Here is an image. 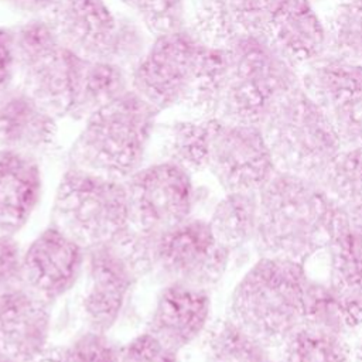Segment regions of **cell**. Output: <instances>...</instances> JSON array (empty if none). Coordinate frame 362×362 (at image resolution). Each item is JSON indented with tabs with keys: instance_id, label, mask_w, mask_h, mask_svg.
<instances>
[{
	"instance_id": "cell-41",
	"label": "cell",
	"mask_w": 362,
	"mask_h": 362,
	"mask_svg": "<svg viewBox=\"0 0 362 362\" xmlns=\"http://www.w3.org/2000/svg\"><path fill=\"white\" fill-rule=\"evenodd\" d=\"M0 362H16L13 358H10L7 354H4L1 349H0Z\"/></svg>"
},
{
	"instance_id": "cell-31",
	"label": "cell",
	"mask_w": 362,
	"mask_h": 362,
	"mask_svg": "<svg viewBox=\"0 0 362 362\" xmlns=\"http://www.w3.org/2000/svg\"><path fill=\"white\" fill-rule=\"evenodd\" d=\"M300 325L339 335H346V332L355 327L329 284L310 277L305 284L303 318Z\"/></svg>"
},
{
	"instance_id": "cell-15",
	"label": "cell",
	"mask_w": 362,
	"mask_h": 362,
	"mask_svg": "<svg viewBox=\"0 0 362 362\" xmlns=\"http://www.w3.org/2000/svg\"><path fill=\"white\" fill-rule=\"evenodd\" d=\"M58 41L86 61H106L116 27L103 0H54L41 17Z\"/></svg>"
},
{
	"instance_id": "cell-35",
	"label": "cell",
	"mask_w": 362,
	"mask_h": 362,
	"mask_svg": "<svg viewBox=\"0 0 362 362\" xmlns=\"http://www.w3.org/2000/svg\"><path fill=\"white\" fill-rule=\"evenodd\" d=\"M279 1L280 0H229L239 33L263 35Z\"/></svg>"
},
{
	"instance_id": "cell-34",
	"label": "cell",
	"mask_w": 362,
	"mask_h": 362,
	"mask_svg": "<svg viewBox=\"0 0 362 362\" xmlns=\"http://www.w3.org/2000/svg\"><path fill=\"white\" fill-rule=\"evenodd\" d=\"M154 37L184 28L187 0H120Z\"/></svg>"
},
{
	"instance_id": "cell-16",
	"label": "cell",
	"mask_w": 362,
	"mask_h": 362,
	"mask_svg": "<svg viewBox=\"0 0 362 362\" xmlns=\"http://www.w3.org/2000/svg\"><path fill=\"white\" fill-rule=\"evenodd\" d=\"M209 291L182 284H165L156 297L146 332L180 352L209 325Z\"/></svg>"
},
{
	"instance_id": "cell-32",
	"label": "cell",
	"mask_w": 362,
	"mask_h": 362,
	"mask_svg": "<svg viewBox=\"0 0 362 362\" xmlns=\"http://www.w3.org/2000/svg\"><path fill=\"white\" fill-rule=\"evenodd\" d=\"M116 27L106 62L117 65L129 75L150 48V33L136 16L115 13Z\"/></svg>"
},
{
	"instance_id": "cell-21",
	"label": "cell",
	"mask_w": 362,
	"mask_h": 362,
	"mask_svg": "<svg viewBox=\"0 0 362 362\" xmlns=\"http://www.w3.org/2000/svg\"><path fill=\"white\" fill-rule=\"evenodd\" d=\"M41 195V170L33 156L0 150V236H14Z\"/></svg>"
},
{
	"instance_id": "cell-8",
	"label": "cell",
	"mask_w": 362,
	"mask_h": 362,
	"mask_svg": "<svg viewBox=\"0 0 362 362\" xmlns=\"http://www.w3.org/2000/svg\"><path fill=\"white\" fill-rule=\"evenodd\" d=\"M10 30L16 85L57 119L69 117L86 59L62 45L41 17L28 18Z\"/></svg>"
},
{
	"instance_id": "cell-23",
	"label": "cell",
	"mask_w": 362,
	"mask_h": 362,
	"mask_svg": "<svg viewBox=\"0 0 362 362\" xmlns=\"http://www.w3.org/2000/svg\"><path fill=\"white\" fill-rule=\"evenodd\" d=\"M208 222L218 242L230 252L253 243L259 222L257 191L226 192Z\"/></svg>"
},
{
	"instance_id": "cell-39",
	"label": "cell",
	"mask_w": 362,
	"mask_h": 362,
	"mask_svg": "<svg viewBox=\"0 0 362 362\" xmlns=\"http://www.w3.org/2000/svg\"><path fill=\"white\" fill-rule=\"evenodd\" d=\"M10 8L33 17H42L54 0H0Z\"/></svg>"
},
{
	"instance_id": "cell-1",
	"label": "cell",
	"mask_w": 362,
	"mask_h": 362,
	"mask_svg": "<svg viewBox=\"0 0 362 362\" xmlns=\"http://www.w3.org/2000/svg\"><path fill=\"white\" fill-rule=\"evenodd\" d=\"M259 222L253 246L260 257L303 263L325 249L346 215L308 177L277 170L257 191Z\"/></svg>"
},
{
	"instance_id": "cell-20",
	"label": "cell",
	"mask_w": 362,
	"mask_h": 362,
	"mask_svg": "<svg viewBox=\"0 0 362 362\" xmlns=\"http://www.w3.org/2000/svg\"><path fill=\"white\" fill-rule=\"evenodd\" d=\"M327 249L328 280L352 324L362 321V218L348 214L331 236Z\"/></svg>"
},
{
	"instance_id": "cell-30",
	"label": "cell",
	"mask_w": 362,
	"mask_h": 362,
	"mask_svg": "<svg viewBox=\"0 0 362 362\" xmlns=\"http://www.w3.org/2000/svg\"><path fill=\"white\" fill-rule=\"evenodd\" d=\"M325 55L362 65V0H339L324 20Z\"/></svg>"
},
{
	"instance_id": "cell-25",
	"label": "cell",
	"mask_w": 362,
	"mask_h": 362,
	"mask_svg": "<svg viewBox=\"0 0 362 362\" xmlns=\"http://www.w3.org/2000/svg\"><path fill=\"white\" fill-rule=\"evenodd\" d=\"M226 68V49L205 45L194 79L178 105L185 117L216 119Z\"/></svg>"
},
{
	"instance_id": "cell-19",
	"label": "cell",
	"mask_w": 362,
	"mask_h": 362,
	"mask_svg": "<svg viewBox=\"0 0 362 362\" xmlns=\"http://www.w3.org/2000/svg\"><path fill=\"white\" fill-rule=\"evenodd\" d=\"M57 117L16 83L0 92V150L38 156L57 141Z\"/></svg>"
},
{
	"instance_id": "cell-7",
	"label": "cell",
	"mask_w": 362,
	"mask_h": 362,
	"mask_svg": "<svg viewBox=\"0 0 362 362\" xmlns=\"http://www.w3.org/2000/svg\"><path fill=\"white\" fill-rule=\"evenodd\" d=\"M280 171L318 180L342 148L328 116L298 85L281 98L260 126Z\"/></svg>"
},
{
	"instance_id": "cell-17",
	"label": "cell",
	"mask_w": 362,
	"mask_h": 362,
	"mask_svg": "<svg viewBox=\"0 0 362 362\" xmlns=\"http://www.w3.org/2000/svg\"><path fill=\"white\" fill-rule=\"evenodd\" d=\"M263 35L298 71L327 51L325 24L313 0H280Z\"/></svg>"
},
{
	"instance_id": "cell-9",
	"label": "cell",
	"mask_w": 362,
	"mask_h": 362,
	"mask_svg": "<svg viewBox=\"0 0 362 362\" xmlns=\"http://www.w3.org/2000/svg\"><path fill=\"white\" fill-rule=\"evenodd\" d=\"M205 45L185 28L153 38L130 75V88L158 112L185 96Z\"/></svg>"
},
{
	"instance_id": "cell-10",
	"label": "cell",
	"mask_w": 362,
	"mask_h": 362,
	"mask_svg": "<svg viewBox=\"0 0 362 362\" xmlns=\"http://www.w3.org/2000/svg\"><path fill=\"white\" fill-rule=\"evenodd\" d=\"M124 187L132 230L156 232L191 216V174L173 163L158 161L140 167L124 180Z\"/></svg>"
},
{
	"instance_id": "cell-27",
	"label": "cell",
	"mask_w": 362,
	"mask_h": 362,
	"mask_svg": "<svg viewBox=\"0 0 362 362\" xmlns=\"http://www.w3.org/2000/svg\"><path fill=\"white\" fill-rule=\"evenodd\" d=\"M317 181L345 214L362 218V146L342 147Z\"/></svg>"
},
{
	"instance_id": "cell-37",
	"label": "cell",
	"mask_w": 362,
	"mask_h": 362,
	"mask_svg": "<svg viewBox=\"0 0 362 362\" xmlns=\"http://www.w3.org/2000/svg\"><path fill=\"white\" fill-rule=\"evenodd\" d=\"M21 256L14 236H0V293L23 287Z\"/></svg>"
},
{
	"instance_id": "cell-38",
	"label": "cell",
	"mask_w": 362,
	"mask_h": 362,
	"mask_svg": "<svg viewBox=\"0 0 362 362\" xmlns=\"http://www.w3.org/2000/svg\"><path fill=\"white\" fill-rule=\"evenodd\" d=\"M16 59L10 27H0V92L14 83Z\"/></svg>"
},
{
	"instance_id": "cell-42",
	"label": "cell",
	"mask_w": 362,
	"mask_h": 362,
	"mask_svg": "<svg viewBox=\"0 0 362 362\" xmlns=\"http://www.w3.org/2000/svg\"><path fill=\"white\" fill-rule=\"evenodd\" d=\"M313 1H314V0H313ZM315 1H318V0H315Z\"/></svg>"
},
{
	"instance_id": "cell-24",
	"label": "cell",
	"mask_w": 362,
	"mask_h": 362,
	"mask_svg": "<svg viewBox=\"0 0 362 362\" xmlns=\"http://www.w3.org/2000/svg\"><path fill=\"white\" fill-rule=\"evenodd\" d=\"M202 335L204 362H276L272 348L229 317L208 325Z\"/></svg>"
},
{
	"instance_id": "cell-12",
	"label": "cell",
	"mask_w": 362,
	"mask_h": 362,
	"mask_svg": "<svg viewBox=\"0 0 362 362\" xmlns=\"http://www.w3.org/2000/svg\"><path fill=\"white\" fill-rule=\"evenodd\" d=\"M208 170L225 192L259 191L277 171L260 126L216 120Z\"/></svg>"
},
{
	"instance_id": "cell-26",
	"label": "cell",
	"mask_w": 362,
	"mask_h": 362,
	"mask_svg": "<svg viewBox=\"0 0 362 362\" xmlns=\"http://www.w3.org/2000/svg\"><path fill=\"white\" fill-rule=\"evenodd\" d=\"M130 89V75L117 65L106 61H85L69 119L85 120Z\"/></svg>"
},
{
	"instance_id": "cell-11",
	"label": "cell",
	"mask_w": 362,
	"mask_h": 362,
	"mask_svg": "<svg viewBox=\"0 0 362 362\" xmlns=\"http://www.w3.org/2000/svg\"><path fill=\"white\" fill-rule=\"evenodd\" d=\"M300 81L328 116L342 147L362 146V65L324 55L300 71Z\"/></svg>"
},
{
	"instance_id": "cell-33",
	"label": "cell",
	"mask_w": 362,
	"mask_h": 362,
	"mask_svg": "<svg viewBox=\"0 0 362 362\" xmlns=\"http://www.w3.org/2000/svg\"><path fill=\"white\" fill-rule=\"evenodd\" d=\"M117 355L106 334L86 329L65 345L47 346L35 362H117Z\"/></svg>"
},
{
	"instance_id": "cell-18",
	"label": "cell",
	"mask_w": 362,
	"mask_h": 362,
	"mask_svg": "<svg viewBox=\"0 0 362 362\" xmlns=\"http://www.w3.org/2000/svg\"><path fill=\"white\" fill-rule=\"evenodd\" d=\"M48 304L24 287L0 293V349L16 362H35L48 346Z\"/></svg>"
},
{
	"instance_id": "cell-29",
	"label": "cell",
	"mask_w": 362,
	"mask_h": 362,
	"mask_svg": "<svg viewBox=\"0 0 362 362\" xmlns=\"http://www.w3.org/2000/svg\"><path fill=\"white\" fill-rule=\"evenodd\" d=\"M184 28L214 48H226L240 34L229 0H187Z\"/></svg>"
},
{
	"instance_id": "cell-6",
	"label": "cell",
	"mask_w": 362,
	"mask_h": 362,
	"mask_svg": "<svg viewBox=\"0 0 362 362\" xmlns=\"http://www.w3.org/2000/svg\"><path fill=\"white\" fill-rule=\"evenodd\" d=\"M51 225L83 249L116 243L130 229L124 181L68 167L55 191Z\"/></svg>"
},
{
	"instance_id": "cell-40",
	"label": "cell",
	"mask_w": 362,
	"mask_h": 362,
	"mask_svg": "<svg viewBox=\"0 0 362 362\" xmlns=\"http://www.w3.org/2000/svg\"><path fill=\"white\" fill-rule=\"evenodd\" d=\"M355 362H362V339L355 349Z\"/></svg>"
},
{
	"instance_id": "cell-4",
	"label": "cell",
	"mask_w": 362,
	"mask_h": 362,
	"mask_svg": "<svg viewBox=\"0 0 362 362\" xmlns=\"http://www.w3.org/2000/svg\"><path fill=\"white\" fill-rule=\"evenodd\" d=\"M225 49L228 68L216 120L262 126L274 105L301 85L300 71L264 35L239 34Z\"/></svg>"
},
{
	"instance_id": "cell-36",
	"label": "cell",
	"mask_w": 362,
	"mask_h": 362,
	"mask_svg": "<svg viewBox=\"0 0 362 362\" xmlns=\"http://www.w3.org/2000/svg\"><path fill=\"white\" fill-rule=\"evenodd\" d=\"M117 362H180L178 352L143 332L119 346Z\"/></svg>"
},
{
	"instance_id": "cell-13",
	"label": "cell",
	"mask_w": 362,
	"mask_h": 362,
	"mask_svg": "<svg viewBox=\"0 0 362 362\" xmlns=\"http://www.w3.org/2000/svg\"><path fill=\"white\" fill-rule=\"evenodd\" d=\"M79 311L88 331L107 334L116 324L137 280L116 243L85 249Z\"/></svg>"
},
{
	"instance_id": "cell-5",
	"label": "cell",
	"mask_w": 362,
	"mask_h": 362,
	"mask_svg": "<svg viewBox=\"0 0 362 362\" xmlns=\"http://www.w3.org/2000/svg\"><path fill=\"white\" fill-rule=\"evenodd\" d=\"M303 263L259 257L235 286L228 317L269 348L301 324L307 273Z\"/></svg>"
},
{
	"instance_id": "cell-2",
	"label": "cell",
	"mask_w": 362,
	"mask_h": 362,
	"mask_svg": "<svg viewBox=\"0 0 362 362\" xmlns=\"http://www.w3.org/2000/svg\"><path fill=\"white\" fill-rule=\"evenodd\" d=\"M116 245L137 279L206 291L222 280L232 255L214 236L208 221L192 216L156 232L129 229Z\"/></svg>"
},
{
	"instance_id": "cell-22",
	"label": "cell",
	"mask_w": 362,
	"mask_h": 362,
	"mask_svg": "<svg viewBox=\"0 0 362 362\" xmlns=\"http://www.w3.org/2000/svg\"><path fill=\"white\" fill-rule=\"evenodd\" d=\"M216 119H177L156 124L161 161L173 163L189 174L208 170L209 148Z\"/></svg>"
},
{
	"instance_id": "cell-28",
	"label": "cell",
	"mask_w": 362,
	"mask_h": 362,
	"mask_svg": "<svg viewBox=\"0 0 362 362\" xmlns=\"http://www.w3.org/2000/svg\"><path fill=\"white\" fill-rule=\"evenodd\" d=\"M276 362H351L345 335L298 325L279 346Z\"/></svg>"
},
{
	"instance_id": "cell-14",
	"label": "cell",
	"mask_w": 362,
	"mask_h": 362,
	"mask_svg": "<svg viewBox=\"0 0 362 362\" xmlns=\"http://www.w3.org/2000/svg\"><path fill=\"white\" fill-rule=\"evenodd\" d=\"M83 263L85 249L49 225L23 252V287L49 305L76 284Z\"/></svg>"
},
{
	"instance_id": "cell-3",
	"label": "cell",
	"mask_w": 362,
	"mask_h": 362,
	"mask_svg": "<svg viewBox=\"0 0 362 362\" xmlns=\"http://www.w3.org/2000/svg\"><path fill=\"white\" fill-rule=\"evenodd\" d=\"M158 113L132 89L113 99L83 120L69 167L124 181L141 167Z\"/></svg>"
}]
</instances>
